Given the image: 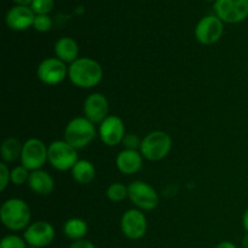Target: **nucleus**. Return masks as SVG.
I'll list each match as a JSON object with an SVG mask.
<instances>
[{"instance_id": "bb28decb", "label": "nucleus", "mask_w": 248, "mask_h": 248, "mask_svg": "<svg viewBox=\"0 0 248 248\" xmlns=\"http://www.w3.org/2000/svg\"><path fill=\"white\" fill-rule=\"evenodd\" d=\"M123 143L124 145H125L126 149L137 150V148H140L142 140H140V138L136 135H125Z\"/></svg>"}, {"instance_id": "aec40b11", "label": "nucleus", "mask_w": 248, "mask_h": 248, "mask_svg": "<svg viewBox=\"0 0 248 248\" xmlns=\"http://www.w3.org/2000/svg\"><path fill=\"white\" fill-rule=\"evenodd\" d=\"M87 223L80 218H70L63 225V232L68 239L77 241V240L84 239L85 235L87 234Z\"/></svg>"}, {"instance_id": "0eeeda50", "label": "nucleus", "mask_w": 248, "mask_h": 248, "mask_svg": "<svg viewBox=\"0 0 248 248\" xmlns=\"http://www.w3.org/2000/svg\"><path fill=\"white\" fill-rule=\"evenodd\" d=\"M128 198L138 210L152 211L159 205L156 190L143 181H135L128 186Z\"/></svg>"}, {"instance_id": "c756f323", "label": "nucleus", "mask_w": 248, "mask_h": 248, "mask_svg": "<svg viewBox=\"0 0 248 248\" xmlns=\"http://www.w3.org/2000/svg\"><path fill=\"white\" fill-rule=\"evenodd\" d=\"M216 248H237V246L230 241H222L216 246Z\"/></svg>"}, {"instance_id": "393cba45", "label": "nucleus", "mask_w": 248, "mask_h": 248, "mask_svg": "<svg viewBox=\"0 0 248 248\" xmlns=\"http://www.w3.org/2000/svg\"><path fill=\"white\" fill-rule=\"evenodd\" d=\"M0 248H27V242L18 235H6L0 242Z\"/></svg>"}, {"instance_id": "a878e982", "label": "nucleus", "mask_w": 248, "mask_h": 248, "mask_svg": "<svg viewBox=\"0 0 248 248\" xmlns=\"http://www.w3.org/2000/svg\"><path fill=\"white\" fill-rule=\"evenodd\" d=\"M33 27L35 28V31L45 33L52 28V19L50 18L48 15H36Z\"/></svg>"}, {"instance_id": "9b49d317", "label": "nucleus", "mask_w": 248, "mask_h": 248, "mask_svg": "<svg viewBox=\"0 0 248 248\" xmlns=\"http://www.w3.org/2000/svg\"><path fill=\"white\" fill-rule=\"evenodd\" d=\"M68 68L63 61L57 57H48L39 64L36 75L39 80L46 85H57L65 79Z\"/></svg>"}, {"instance_id": "39448f33", "label": "nucleus", "mask_w": 248, "mask_h": 248, "mask_svg": "<svg viewBox=\"0 0 248 248\" xmlns=\"http://www.w3.org/2000/svg\"><path fill=\"white\" fill-rule=\"evenodd\" d=\"M47 160L58 171L72 170L79 161L78 150L65 140H53L47 148Z\"/></svg>"}, {"instance_id": "ddd939ff", "label": "nucleus", "mask_w": 248, "mask_h": 248, "mask_svg": "<svg viewBox=\"0 0 248 248\" xmlns=\"http://www.w3.org/2000/svg\"><path fill=\"white\" fill-rule=\"evenodd\" d=\"M98 133L104 144L108 147H115L119 143H123L125 137V125L119 116L110 115L102 121Z\"/></svg>"}, {"instance_id": "f257e3e1", "label": "nucleus", "mask_w": 248, "mask_h": 248, "mask_svg": "<svg viewBox=\"0 0 248 248\" xmlns=\"http://www.w3.org/2000/svg\"><path fill=\"white\" fill-rule=\"evenodd\" d=\"M68 77L75 86L91 89L101 82L103 69L97 61L89 57H81L68 67Z\"/></svg>"}, {"instance_id": "1a4fd4ad", "label": "nucleus", "mask_w": 248, "mask_h": 248, "mask_svg": "<svg viewBox=\"0 0 248 248\" xmlns=\"http://www.w3.org/2000/svg\"><path fill=\"white\" fill-rule=\"evenodd\" d=\"M121 232L127 239L140 240L145 235L148 229L147 217L140 210L132 208L126 211L121 217Z\"/></svg>"}, {"instance_id": "7ed1b4c3", "label": "nucleus", "mask_w": 248, "mask_h": 248, "mask_svg": "<svg viewBox=\"0 0 248 248\" xmlns=\"http://www.w3.org/2000/svg\"><path fill=\"white\" fill-rule=\"evenodd\" d=\"M94 124L84 116H78L70 120L64 130V140L75 149H84L96 138Z\"/></svg>"}, {"instance_id": "423d86ee", "label": "nucleus", "mask_w": 248, "mask_h": 248, "mask_svg": "<svg viewBox=\"0 0 248 248\" xmlns=\"http://www.w3.org/2000/svg\"><path fill=\"white\" fill-rule=\"evenodd\" d=\"M47 161V148L43 140L31 138L23 143L21 153V164L29 171L40 170Z\"/></svg>"}, {"instance_id": "473e14b6", "label": "nucleus", "mask_w": 248, "mask_h": 248, "mask_svg": "<svg viewBox=\"0 0 248 248\" xmlns=\"http://www.w3.org/2000/svg\"><path fill=\"white\" fill-rule=\"evenodd\" d=\"M241 245H242V248H248V232H246V235L242 237Z\"/></svg>"}, {"instance_id": "7c9ffc66", "label": "nucleus", "mask_w": 248, "mask_h": 248, "mask_svg": "<svg viewBox=\"0 0 248 248\" xmlns=\"http://www.w3.org/2000/svg\"><path fill=\"white\" fill-rule=\"evenodd\" d=\"M242 227L246 230V232H248V208L245 211L244 216H242Z\"/></svg>"}, {"instance_id": "72a5a7b5", "label": "nucleus", "mask_w": 248, "mask_h": 248, "mask_svg": "<svg viewBox=\"0 0 248 248\" xmlns=\"http://www.w3.org/2000/svg\"><path fill=\"white\" fill-rule=\"evenodd\" d=\"M203 1H217V0H203Z\"/></svg>"}, {"instance_id": "2eb2a0df", "label": "nucleus", "mask_w": 248, "mask_h": 248, "mask_svg": "<svg viewBox=\"0 0 248 248\" xmlns=\"http://www.w3.org/2000/svg\"><path fill=\"white\" fill-rule=\"evenodd\" d=\"M35 16L36 15L34 14V11L29 6L16 5V6L11 7L7 11L5 22H6V26L10 29L21 31H26L29 27L33 26Z\"/></svg>"}, {"instance_id": "6e6552de", "label": "nucleus", "mask_w": 248, "mask_h": 248, "mask_svg": "<svg viewBox=\"0 0 248 248\" xmlns=\"http://www.w3.org/2000/svg\"><path fill=\"white\" fill-rule=\"evenodd\" d=\"M216 16L225 23H240L248 17V0H217Z\"/></svg>"}, {"instance_id": "b1692460", "label": "nucleus", "mask_w": 248, "mask_h": 248, "mask_svg": "<svg viewBox=\"0 0 248 248\" xmlns=\"http://www.w3.org/2000/svg\"><path fill=\"white\" fill-rule=\"evenodd\" d=\"M53 0H33L31 9L35 15H47L53 9Z\"/></svg>"}, {"instance_id": "6ab92c4d", "label": "nucleus", "mask_w": 248, "mask_h": 248, "mask_svg": "<svg viewBox=\"0 0 248 248\" xmlns=\"http://www.w3.org/2000/svg\"><path fill=\"white\" fill-rule=\"evenodd\" d=\"M72 174L79 184H89L96 177V169L89 160H79L72 169Z\"/></svg>"}, {"instance_id": "cd10ccee", "label": "nucleus", "mask_w": 248, "mask_h": 248, "mask_svg": "<svg viewBox=\"0 0 248 248\" xmlns=\"http://www.w3.org/2000/svg\"><path fill=\"white\" fill-rule=\"evenodd\" d=\"M10 176H11V171H9L5 162H1L0 164V178H1V182H0V190L1 191H4L6 189L7 184L11 181Z\"/></svg>"}, {"instance_id": "20e7f679", "label": "nucleus", "mask_w": 248, "mask_h": 248, "mask_svg": "<svg viewBox=\"0 0 248 248\" xmlns=\"http://www.w3.org/2000/svg\"><path fill=\"white\" fill-rule=\"evenodd\" d=\"M172 140L164 131H154L145 136L140 144V154L150 161H159L171 152Z\"/></svg>"}, {"instance_id": "2f4dec72", "label": "nucleus", "mask_w": 248, "mask_h": 248, "mask_svg": "<svg viewBox=\"0 0 248 248\" xmlns=\"http://www.w3.org/2000/svg\"><path fill=\"white\" fill-rule=\"evenodd\" d=\"M12 1L16 2L17 5H23V6H28L29 4H31L33 0H12Z\"/></svg>"}, {"instance_id": "412c9836", "label": "nucleus", "mask_w": 248, "mask_h": 248, "mask_svg": "<svg viewBox=\"0 0 248 248\" xmlns=\"http://www.w3.org/2000/svg\"><path fill=\"white\" fill-rule=\"evenodd\" d=\"M23 144L17 138L10 137L2 142L1 144V157L5 162H14L21 157Z\"/></svg>"}, {"instance_id": "c85d7f7f", "label": "nucleus", "mask_w": 248, "mask_h": 248, "mask_svg": "<svg viewBox=\"0 0 248 248\" xmlns=\"http://www.w3.org/2000/svg\"><path fill=\"white\" fill-rule=\"evenodd\" d=\"M69 248H97L92 244L91 241H87V240L81 239V240H77V241H73L70 244Z\"/></svg>"}, {"instance_id": "4468645a", "label": "nucleus", "mask_w": 248, "mask_h": 248, "mask_svg": "<svg viewBox=\"0 0 248 248\" xmlns=\"http://www.w3.org/2000/svg\"><path fill=\"white\" fill-rule=\"evenodd\" d=\"M109 102L104 94L94 92L91 93L84 102L85 118L93 124H101L108 118Z\"/></svg>"}, {"instance_id": "a211bd4d", "label": "nucleus", "mask_w": 248, "mask_h": 248, "mask_svg": "<svg viewBox=\"0 0 248 248\" xmlns=\"http://www.w3.org/2000/svg\"><path fill=\"white\" fill-rule=\"evenodd\" d=\"M55 53L58 60L63 61L64 63H70L78 60L79 56V46L78 43L72 38H61L55 44Z\"/></svg>"}, {"instance_id": "4be33fe9", "label": "nucleus", "mask_w": 248, "mask_h": 248, "mask_svg": "<svg viewBox=\"0 0 248 248\" xmlns=\"http://www.w3.org/2000/svg\"><path fill=\"white\" fill-rule=\"evenodd\" d=\"M107 198L113 202H121L128 196V186L123 183H113L107 189Z\"/></svg>"}, {"instance_id": "dca6fc26", "label": "nucleus", "mask_w": 248, "mask_h": 248, "mask_svg": "<svg viewBox=\"0 0 248 248\" xmlns=\"http://www.w3.org/2000/svg\"><path fill=\"white\" fill-rule=\"evenodd\" d=\"M142 154L137 150L124 149L116 156V167L124 174H135L142 169Z\"/></svg>"}, {"instance_id": "9d476101", "label": "nucleus", "mask_w": 248, "mask_h": 248, "mask_svg": "<svg viewBox=\"0 0 248 248\" xmlns=\"http://www.w3.org/2000/svg\"><path fill=\"white\" fill-rule=\"evenodd\" d=\"M23 239L29 247L44 248L48 246L55 239V229L48 222L38 220L31 223L24 230Z\"/></svg>"}, {"instance_id": "f03ea898", "label": "nucleus", "mask_w": 248, "mask_h": 248, "mask_svg": "<svg viewBox=\"0 0 248 248\" xmlns=\"http://www.w3.org/2000/svg\"><path fill=\"white\" fill-rule=\"evenodd\" d=\"M31 208L21 199H9L0 208V219L5 228L11 232L26 230L31 225Z\"/></svg>"}, {"instance_id": "5701e85b", "label": "nucleus", "mask_w": 248, "mask_h": 248, "mask_svg": "<svg viewBox=\"0 0 248 248\" xmlns=\"http://www.w3.org/2000/svg\"><path fill=\"white\" fill-rule=\"evenodd\" d=\"M29 176H31L29 170L26 169L23 165H21V166H16L15 169L11 170L10 179H11V182L15 186H22L24 183H28Z\"/></svg>"}, {"instance_id": "f8f14e48", "label": "nucleus", "mask_w": 248, "mask_h": 248, "mask_svg": "<svg viewBox=\"0 0 248 248\" xmlns=\"http://www.w3.org/2000/svg\"><path fill=\"white\" fill-rule=\"evenodd\" d=\"M223 22L217 16H206L199 21L195 28V36L202 45H212L223 35Z\"/></svg>"}, {"instance_id": "f704fd0d", "label": "nucleus", "mask_w": 248, "mask_h": 248, "mask_svg": "<svg viewBox=\"0 0 248 248\" xmlns=\"http://www.w3.org/2000/svg\"><path fill=\"white\" fill-rule=\"evenodd\" d=\"M28 248H38V247H28Z\"/></svg>"}, {"instance_id": "f3484780", "label": "nucleus", "mask_w": 248, "mask_h": 248, "mask_svg": "<svg viewBox=\"0 0 248 248\" xmlns=\"http://www.w3.org/2000/svg\"><path fill=\"white\" fill-rule=\"evenodd\" d=\"M28 186L33 193L38 195H48L53 191L55 188V182L52 177L43 170H36L31 172V176L28 179Z\"/></svg>"}]
</instances>
